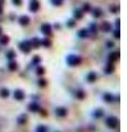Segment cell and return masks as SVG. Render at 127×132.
I'll return each mask as SVG.
<instances>
[{"mask_svg":"<svg viewBox=\"0 0 127 132\" xmlns=\"http://www.w3.org/2000/svg\"><path fill=\"white\" fill-rule=\"evenodd\" d=\"M109 10H111L112 12H116V11L118 10V7H114V6H112L111 8H109Z\"/></svg>","mask_w":127,"mask_h":132,"instance_id":"cell-25","label":"cell"},{"mask_svg":"<svg viewBox=\"0 0 127 132\" xmlns=\"http://www.w3.org/2000/svg\"><path fill=\"white\" fill-rule=\"evenodd\" d=\"M87 78H89V81H93V80H95L96 76H95V74H94V73H91V74L89 75V77H87Z\"/></svg>","mask_w":127,"mask_h":132,"instance_id":"cell-18","label":"cell"},{"mask_svg":"<svg viewBox=\"0 0 127 132\" xmlns=\"http://www.w3.org/2000/svg\"><path fill=\"white\" fill-rule=\"evenodd\" d=\"M118 53L117 52H115V53H113V54H111V59H114V61H115V59H117L118 58Z\"/></svg>","mask_w":127,"mask_h":132,"instance_id":"cell-21","label":"cell"},{"mask_svg":"<svg viewBox=\"0 0 127 132\" xmlns=\"http://www.w3.org/2000/svg\"><path fill=\"white\" fill-rule=\"evenodd\" d=\"M1 32H2V30H1V28H0V34H1Z\"/></svg>","mask_w":127,"mask_h":132,"instance_id":"cell-31","label":"cell"},{"mask_svg":"<svg viewBox=\"0 0 127 132\" xmlns=\"http://www.w3.org/2000/svg\"><path fill=\"white\" fill-rule=\"evenodd\" d=\"M69 25L70 26H73L74 25V21H73V20H70V21H69Z\"/></svg>","mask_w":127,"mask_h":132,"instance_id":"cell-28","label":"cell"},{"mask_svg":"<svg viewBox=\"0 0 127 132\" xmlns=\"http://www.w3.org/2000/svg\"><path fill=\"white\" fill-rule=\"evenodd\" d=\"M13 1V3L16 4V6H20L21 2H22V0H12Z\"/></svg>","mask_w":127,"mask_h":132,"instance_id":"cell-26","label":"cell"},{"mask_svg":"<svg viewBox=\"0 0 127 132\" xmlns=\"http://www.w3.org/2000/svg\"><path fill=\"white\" fill-rule=\"evenodd\" d=\"M14 98H16L17 100H23V99H25V94H23V91L17 90V91L14 92Z\"/></svg>","mask_w":127,"mask_h":132,"instance_id":"cell-6","label":"cell"},{"mask_svg":"<svg viewBox=\"0 0 127 132\" xmlns=\"http://www.w3.org/2000/svg\"><path fill=\"white\" fill-rule=\"evenodd\" d=\"M25 118H27V116H25V114H23V116H21L20 118H19V122H20V123L25 122Z\"/></svg>","mask_w":127,"mask_h":132,"instance_id":"cell-22","label":"cell"},{"mask_svg":"<svg viewBox=\"0 0 127 132\" xmlns=\"http://www.w3.org/2000/svg\"><path fill=\"white\" fill-rule=\"evenodd\" d=\"M3 2H5V0H0V7H2Z\"/></svg>","mask_w":127,"mask_h":132,"instance_id":"cell-30","label":"cell"},{"mask_svg":"<svg viewBox=\"0 0 127 132\" xmlns=\"http://www.w3.org/2000/svg\"><path fill=\"white\" fill-rule=\"evenodd\" d=\"M117 123H118V121L116 118H108V120H107V124L111 128H115L117 125Z\"/></svg>","mask_w":127,"mask_h":132,"instance_id":"cell-5","label":"cell"},{"mask_svg":"<svg viewBox=\"0 0 127 132\" xmlns=\"http://www.w3.org/2000/svg\"><path fill=\"white\" fill-rule=\"evenodd\" d=\"M9 69L10 70H16L17 69V63H14V62L10 63L9 64Z\"/></svg>","mask_w":127,"mask_h":132,"instance_id":"cell-14","label":"cell"},{"mask_svg":"<svg viewBox=\"0 0 127 132\" xmlns=\"http://www.w3.org/2000/svg\"><path fill=\"white\" fill-rule=\"evenodd\" d=\"M8 42H9V37L7 36V35H3V36H1L0 37V43L1 44H8Z\"/></svg>","mask_w":127,"mask_h":132,"instance_id":"cell-10","label":"cell"},{"mask_svg":"<svg viewBox=\"0 0 127 132\" xmlns=\"http://www.w3.org/2000/svg\"><path fill=\"white\" fill-rule=\"evenodd\" d=\"M56 113H58L59 116H64V114L66 113V111H65V109H62V108H60V109H58Z\"/></svg>","mask_w":127,"mask_h":132,"instance_id":"cell-17","label":"cell"},{"mask_svg":"<svg viewBox=\"0 0 127 132\" xmlns=\"http://www.w3.org/2000/svg\"><path fill=\"white\" fill-rule=\"evenodd\" d=\"M74 17H75L76 19H81V18L83 17V12H82V10H80V9L75 10V12H74Z\"/></svg>","mask_w":127,"mask_h":132,"instance_id":"cell-11","label":"cell"},{"mask_svg":"<svg viewBox=\"0 0 127 132\" xmlns=\"http://www.w3.org/2000/svg\"><path fill=\"white\" fill-rule=\"evenodd\" d=\"M19 22H20V24H22V25H27L30 22V18L27 17V15H22V17H20V19H19Z\"/></svg>","mask_w":127,"mask_h":132,"instance_id":"cell-4","label":"cell"},{"mask_svg":"<svg viewBox=\"0 0 127 132\" xmlns=\"http://www.w3.org/2000/svg\"><path fill=\"white\" fill-rule=\"evenodd\" d=\"M93 15L95 18H100L101 15H102V11H101V9H98V8L94 9L93 10Z\"/></svg>","mask_w":127,"mask_h":132,"instance_id":"cell-9","label":"cell"},{"mask_svg":"<svg viewBox=\"0 0 127 132\" xmlns=\"http://www.w3.org/2000/svg\"><path fill=\"white\" fill-rule=\"evenodd\" d=\"M83 9H84L85 11H89V3H85L84 7H83Z\"/></svg>","mask_w":127,"mask_h":132,"instance_id":"cell-27","label":"cell"},{"mask_svg":"<svg viewBox=\"0 0 127 132\" xmlns=\"http://www.w3.org/2000/svg\"><path fill=\"white\" fill-rule=\"evenodd\" d=\"M0 96L3 97V98L8 97L9 96V90L8 89H1V91H0Z\"/></svg>","mask_w":127,"mask_h":132,"instance_id":"cell-12","label":"cell"},{"mask_svg":"<svg viewBox=\"0 0 127 132\" xmlns=\"http://www.w3.org/2000/svg\"><path fill=\"white\" fill-rule=\"evenodd\" d=\"M112 29V25L108 23V22H103L102 24V30L104 31V32H109Z\"/></svg>","mask_w":127,"mask_h":132,"instance_id":"cell-8","label":"cell"},{"mask_svg":"<svg viewBox=\"0 0 127 132\" xmlns=\"http://www.w3.org/2000/svg\"><path fill=\"white\" fill-rule=\"evenodd\" d=\"M42 44H43V45H45V46H50V44H51V42H50V40L44 39V40H43V42H42Z\"/></svg>","mask_w":127,"mask_h":132,"instance_id":"cell-20","label":"cell"},{"mask_svg":"<svg viewBox=\"0 0 127 132\" xmlns=\"http://www.w3.org/2000/svg\"><path fill=\"white\" fill-rule=\"evenodd\" d=\"M63 2V0H52V3L54 4V6H61Z\"/></svg>","mask_w":127,"mask_h":132,"instance_id":"cell-19","label":"cell"},{"mask_svg":"<svg viewBox=\"0 0 127 132\" xmlns=\"http://www.w3.org/2000/svg\"><path fill=\"white\" fill-rule=\"evenodd\" d=\"M7 56H8V58L11 59V58H13V57L16 56V53H14L13 51H9V52L7 53Z\"/></svg>","mask_w":127,"mask_h":132,"instance_id":"cell-16","label":"cell"},{"mask_svg":"<svg viewBox=\"0 0 127 132\" xmlns=\"http://www.w3.org/2000/svg\"><path fill=\"white\" fill-rule=\"evenodd\" d=\"M37 73H38V75H42L43 73H44V69H43L42 67H39L38 70H37Z\"/></svg>","mask_w":127,"mask_h":132,"instance_id":"cell-24","label":"cell"},{"mask_svg":"<svg viewBox=\"0 0 127 132\" xmlns=\"http://www.w3.org/2000/svg\"><path fill=\"white\" fill-rule=\"evenodd\" d=\"M39 8H40V4H39V2L37 1V0H33V1L30 3V10L33 11V12H36V11L39 10Z\"/></svg>","mask_w":127,"mask_h":132,"instance_id":"cell-3","label":"cell"},{"mask_svg":"<svg viewBox=\"0 0 127 132\" xmlns=\"http://www.w3.org/2000/svg\"><path fill=\"white\" fill-rule=\"evenodd\" d=\"M115 36L118 39V36H119V34H118V30H116V32H115Z\"/></svg>","mask_w":127,"mask_h":132,"instance_id":"cell-29","label":"cell"},{"mask_svg":"<svg viewBox=\"0 0 127 132\" xmlns=\"http://www.w3.org/2000/svg\"><path fill=\"white\" fill-rule=\"evenodd\" d=\"M86 35H87V31L86 30H81L80 36H86Z\"/></svg>","mask_w":127,"mask_h":132,"instance_id":"cell-23","label":"cell"},{"mask_svg":"<svg viewBox=\"0 0 127 132\" xmlns=\"http://www.w3.org/2000/svg\"><path fill=\"white\" fill-rule=\"evenodd\" d=\"M41 30H42V32L44 34H50L51 33V26H50V24H43Z\"/></svg>","mask_w":127,"mask_h":132,"instance_id":"cell-7","label":"cell"},{"mask_svg":"<svg viewBox=\"0 0 127 132\" xmlns=\"http://www.w3.org/2000/svg\"><path fill=\"white\" fill-rule=\"evenodd\" d=\"M40 44H41V42L39 41L38 39H33V40L31 41V45H32V46H36V47H37V46H39Z\"/></svg>","mask_w":127,"mask_h":132,"instance_id":"cell-13","label":"cell"},{"mask_svg":"<svg viewBox=\"0 0 127 132\" xmlns=\"http://www.w3.org/2000/svg\"><path fill=\"white\" fill-rule=\"evenodd\" d=\"M20 48H21V51H22V52L29 53L30 50H31V43H29L28 41L22 42V43L20 44Z\"/></svg>","mask_w":127,"mask_h":132,"instance_id":"cell-2","label":"cell"},{"mask_svg":"<svg viewBox=\"0 0 127 132\" xmlns=\"http://www.w3.org/2000/svg\"><path fill=\"white\" fill-rule=\"evenodd\" d=\"M81 63V57L78 56H74V55H71V56L67 57V64L71 66H75L77 64Z\"/></svg>","mask_w":127,"mask_h":132,"instance_id":"cell-1","label":"cell"},{"mask_svg":"<svg viewBox=\"0 0 127 132\" xmlns=\"http://www.w3.org/2000/svg\"><path fill=\"white\" fill-rule=\"evenodd\" d=\"M29 108L31 109V111H37V110L39 109L38 105H36V103H31V105L29 106Z\"/></svg>","mask_w":127,"mask_h":132,"instance_id":"cell-15","label":"cell"}]
</instances>
